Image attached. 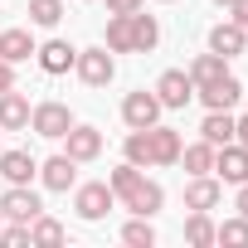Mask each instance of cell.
<instances>
[{
  "instance_id": "cell-1",
  "label": "cell",
  "mask_w": 248,
  "mask_h": 248,
  "mask_svg": "<svg viewBox=\"0 0 248 248\" xmlns=\"http://www.w3.org/2000/svg\"><path fill=\"white\" fill-rule=\"evenodd\" d=\"M117 200H122V209H132V214H146V219H151V214H156V209L166 204V190H161L156 180H146V175L137 170V175H132L127 185L117 190Z\"/></svg>"
},
{
  "instance_id": "cell-4",
  "label": "cell",
  "mask_w": 248,
  "mask_h": 248,
  "mask_svg": "<svg viewBox=\"0 0 248 248\" xmlns=\"http://www.w3.org/2000/svg\"><path fill=\"white\" fill-rule=\"evenodd\" d=\"M161 97L156 93H146V88H137V93H127V97H122V122H127V127L137 132V127H156V122H161Z\"/></svg>"
},
{
  "instance_id": "cell-23",
  "label": "cell",
  "mask_w": 248,
  "mask_h": 248,
  "mask_svg": "<svg viewBox=\"0 0 248 248\" xmlns=\"http://www.w3.org/2000/svg\"><path fill=\"white\" fill-rule=\"evenodd\" d=\"M185 243H195V248H209V243H214V219H209V209H190V219H185Z\"/></svg>"
},
{
  "instance_id": "cell-11",
  "label": "cell",
  "mask_w": 248,
  "mask_h": 248,
  "mask_svg": "<svg viewBox=\"0 0 248 248\" xmlns=\"http://www.w3.org/2000/svg\"><path fill=\"white\" fill-rule=\"evenodd\" d=\"M219 204H224V180L219 175H190L185 209H219Z\"/></svg>"
},
{
  "instance_id": "cell-5",
  "label": "cell",
  "mask_w": 248,
  "mask_h": 248,
  "mask_svg": "<svg viewBox=\"0 0 248 248\" xmlns=\"http://www.w3.org/2000/svg\"><path fill=\"white\" fill-rule=\"evenodd\" d=\"M73 68H78V78H83L88 88H107L112 73H117V59L107 54V44H102V49H78Z\"/></svg>"
},
{
  "instance_id": "cell-19",
  "label": "cell",
  "mask_w": 248,
  "mask_h": 248,
  "mask_svg": "<svg viewBox=\"0 0 248 248\" xmlns=\"http://www.w3.org/2000/svg\"><path fill=\"white\" fill-rule=\"evenodd\" d=\"M156 44H161V25H156V15L137 10V15H132V54H151Z\"/></svg>"
},
{
  "instance_id": "cell-14",
  "label": "cell",
  "mask_w": 248,
  "mask_h": 248,
  "mask_svg": "<svg viewBox=\"0 0 248 248\" xmlns=\"http://www.w3.org/2000/svg\"><path fill=\"white\" fill-rule=\"evenodd\" d=\"M34 59H39V68H44L49 78H59V73H68V68H73L78 49H73L68 39H49V44H39V49H34Z\"/></svg>"
},
{
  "instance_id": "cell-35",
  "label": "cell",
  "mask_w": 248,
  "mask_h": 248,
  "mask_svg": "<svg viewBox=\"0 0 248 248\" xmlns=\"http://www.w3.org/2000/svg\"><path fill=\"white\" fill-rule=\"evenodd\" d=\"M233 204H238V214H243V219H248V180H243V185H238V200H233Z\"/></svg>"
},
{
  "instance_id": "cell-3",
  "label": "cell",
  "mask_w": 248,
  "mask_h": 248,
  "mask_svg": "<svg viewBox=\"0 0 248 248\" xmlns=\"http://www.w3.org/2000/svg\"><path fill=\"white\" fill-rule=\"evenodd\" d=\"M73 127V112H68V102H34V112H30V132H39L44 141H63V132Z\"/></svg>"
},
{
  "instance_id": "cell-32",
  "label": "cell",
  "mask_w": 248,
  "mask_h": 248,
  "mask_svg": "<svg viewBox=\"0 0 248 248\" xmlns=\"http://www.w3.org/2000/svg\"><path fill=\"white\" fill-rule=\"evenodd\" d=\"M10 88H15V63L0 59V93H10Z\"/></svg>"
},
{
  "instance_id": "cell-31",
  "label": "cell",
  "mask_w": 248,
  "mask_h": 248,
  "mask_svg": "<svg viewBox=\"0 0 248 248\" xmlns=\"http://www.w3.org/2000/svg\"><path fill=\"white\" fill-rule=\"evenodd\" d=\"M141 5H146V0H107V10H112V15H137Z\"/></svg>"
},
{
  "instance_id": "cell-7",
  "label": "cell",
  "mask_w": 248,
  "mask_h": 248,
  "mask_svg": "<svg viewBox=\"0 0 248 248\" xmlns=\"http://www.w3.org/2000/svg\"><path fill=\"white\" fill-rule=\"evenodd\" d=\"M44 214V204H39V195L30 190V185H10L5 195H0V219H15V224H34Z\"/></svg>"
},
{
  "instance_id": "cell-33",
  "label": "cell",
  "mask_w": 248,
  "mask_h": 248,
  "mask_svg": "<svg viewBox=\"0 0 248 248\" xmlns=\"http://www.w3.org/2000/svg\"><path fill=\"white\" fill-rule=\"evenodd\" d=\"M229 20H238V25H248V0H229Z\"/></svg>"
},
{
  "instance_id": "cell-34",
  "label": "cell",
  "mask_w": 248,
  "mask_h": 248,
  "mask_svg": "<svg viewBox=\"0 0 248 248\" xmlns=\"http://www.w3.org/2000/svg\"><path fill=\"white\" fill-rule=\"evenodd\" d=\"M233 141L248 146V117H233Z\"/></svg>"
},
{
  "instance_id": "cell-2",
  "label": "cell",
  "mask_w": 248,
  "mask_h": 248,
  "mask_svg": "<svg viewBox=\"0 0 248 248\" xmlns=\"http://www.w3.org/2000/svg\"><path fill=\"white\" fill-rule=\"evenodd\" d=\"M73 209H78V219L97 224V219H107V214L117 209V195H112V185H107V180H93V185H73Z\"/></svg>"
},
{
  "instance_id": "cell-37",
  "label": "cell",
  "mask_w": 248,
  "mask_h": 248,
  "mask_svg": "<svg viewBox=\"0 0 248 248\" xmlns=\"http://www.w3.org/2000/svg\"><path fill=\"white\" fill-rule=\"evenodd\" d=\"M243 39H248V25H243Z\"/></svg>"
},
{
  "instance_id": "cell-29",
  "label": "cell",
  "mask_w": 248,
  "mask_h": 248,
  "mask_svg": "<svg viewBox=\"0 0 248 248\" xmlns=\"http://www.w3.org/2000/svg\"><path fill=\"white\" fill-rule=\"evenodd\" d=\"M214 243H233V248H248V219L238 214V219H224V224H214Z\"/></svg>"
},
{
  "instance_id": "cell-12",
  "label": "cell",
  "mask_w": 248,
  "mask_h": 248,
  "mask_svg": "<svg viewBox=\"0 0 248 248\" xmlns=\"http://www.w3.org/2000/svg\"><path fill=\"white\" fill-rule=\"evenodd\" d=\"M63 141H68V156H73L78 166L102 156V132H97V127H83V122H73V127L63 132Z\"/></svg>"
},
{
  "instance_id": "cell-28",
  "label": "cell",
  "mask_w": 248,
  "mask_h": 248,
  "mask_svg": "<svg viewBox=\"0 0 248 248\" xmlns=\"http://www.w3.org/2000/svg\"><path fill=\"white\" fill-rule=\"evenodd\" d=\"M122 151H127V161H132V166H141V170H146V166H151V132H146V127H137V132L127 137V146H122Z\"/></svg>"
},
{
  "instance_id": "cell-13",
  "label": "cell",
  "mask_w": 248,
  "mask_h": 248,
  "mask_svg": "<svg viewBox=\"0 0 248 248\" xmlns=\"http://www.w3.org/2000/svg\"><path fill=\"white\" fill-rule=\"evenodd\" d=\"M209 49H214L219 59H238V54H248L243 25H238V20H224V25H214V30H209Z\"/></svg>"
},
{
  "instance_id": "cell-8",
  "label": "cell",
  "mask_w": 248,
  "mask_h": 248,
  "mask_svg": "<svg viewBox=\"0 0 248 248\" xmlns=\"http://www.w3.org/2000/svg\"><path fill=\"white\" fill-rule=\"evenodd\" d=\"M214 175L224 185H243L248 180V146L229 141V146H214Z\"/></svg>"
},
{
  "instance_id": "cell-16",
  "label": "cell",
  "mask_w": 248,
  "mask_h": 248,
  "mask_svg": "<svg viewBox=\"0 0 248 248\" xmlns=\"http://www.w3.org/2000/svg\"><path fill=\"white\" fill-rule=\"evenodd\" d=\"M151 132V166H175L180 161V132L175 127H161V122H156V127H146Z\"/></svg>"
},
{
  "instance_id": "cell-6",
  "label": "cell",
  "mask_w": 248,
  "mask_h": 248,
  "mask_svg": "<svg viewBox=\"0 0 248 248\" xmlns=\"http://www.w3.org/2000/svg\"><path fill=\"white\" fill-rule=\"evenodd\" d=\"M156 97H161V107H170V112H180V107H190L195 102V83H190V73L185 68H166L161 78H156V88H151Z\"/></svg>"
},
{
  "instance_id": "cell-17",
  "label": "cell",
  "mask_w": 248,
  "mask_h": 248,
  "mask_svg": "<svg viewBox=\"0 0 248 248\" xmlns=\"http://www.w3.org/2000/svg\"><path fill=\"white\" fill-rule=\"evenodd\" d=\"M0 175H5L10 185H30L39 175V161L30 151H0Z\"/></svg>"
},
{
  "instance_id": "cell-30",
  "label": "cell",
  "mask_w": 248,
  "mask_h": 248,
  "mask_svg": "<svg viewBox=\"0 0 248 248\" xmlns=\"http://www.w3.org/2000/svg\"><path fill=\"white\" fill-rule=\"evenodd\" d=\"M0 243H5V248L30 243V224H15V219H10V229H0Z\"/></svg>"
},
{
  "instance_id": "cell-21",
  "label": "cell",
  "mask_w": 248,
  "mask_h": 248,
  "mask_svg": "<svg viewBox=\"0 0 248 248\" xmlns=\"http://www.w3.org/2000/svg\"><path fill=\"white\" fill-rule=\"evenodd\" d=\"M180 166L190 170V175H214V146L200 137L195 146H180Z\"/></svg>"
},
{
  "instance_id": "cell-15",
  "label": "cell",
  "mask_w": 248,
  "mask_h": 248,
  "mask_svg": "<svg viewBox=\"0 0 248 248\" xmlns=\"http://www.w3.org/2000/svg\"><path fill=\"white\" fill-rule=\"evenodd\" d=\"M30 112H34V107H30L25 93H15V88L0 93V132H25V127H30Z\"/></svg>"
},
{
  "instance_id": "cell-20",
  "label": "cell",
  "mask_w": 248,
  "mask_h": 248,
  "mask_svg": "<svg viewBox=\"0 0 248 248\" xmlns=\"http://www.w3.org/2000/svg\"><path fill=\"white\" fill-rule=\"evenodd\" d=\"M185 73H190V83H195V88H204V83H219V78L229 73V59H219V54L209 49V54H200Z\"/></svg>"
},
{
  "instance_id": "cell-26",
  "label": "cell",
  "mask_w": 248,
  "mask_h": 248,
  "mask_svg": "<svg viewBox=\"0 0 248 248\" xmlns=\"http://www.w3.org/2000/svg\"><path fill=\"white\" fill-rule=\"evenodd\" d=\"M68 233H63V224L59 219H49V214H39L34 224H30V243H44V248H54V243H63Z\"/></svg>"
},
{
  "instance_id": "cell-24",
  "label": "cell",
  "mask_w": 248,
  "mask_h": 248,
  "mask_svg": "<svg viewBox=\"0 0 248 248\" xmlns=\"http://www.w3.org/2000/svg\"><path fill=\"white\" fill-rule=\"evenodd\" d=\"M122 243H127V248H151V243H156L151 219H146V214H132L127 224H122Z\"/></svg>"
},
{
  "instance_id": "cell-25",
  "label": "cell",
  "mask_w": 248,
  "mask_h": 248,
  "mask_svg": "<svg viewBox=\"0 0 248 248\" xmlns=\"http://www.w3.org/2000/svg\"><path fill=\"white\" fill-rule=\"evenodd\" d=\"M107 49L112 54H132V15H112L107 20Z\"/></svg>"
},
{
  "instance_id": "cell-22",
  "label": "cell",
  "mask_w": 248,
  "mask_h": 248,
  "mask_svg": "<svg viewBox=\"0 0 248 248\" xmlns=\"http://www.w3.org/2000/svg\"><path fill=\"white\" fill-rule=\"evenodd\" d=\"M200 137H204L209 146H229V141H233V112H209V117L200 122Z\"/></svg>"
},
{
  "instance_id": "cell-36",
  "label": "cell",
  "mask_w": 248,
  "mask_h": 248,
  "mask_svg": "<svg viewBox=\"0 0 248 248\" xmlns=\"http://www.w3.org/2000/svg\"><path fill=\"white\" fill-rule=\"evenodd\" d=\"M214 5H229V0H214Z\"/></svg>"
},
{
  "instance_id": "cell-9",
  "label": "cell",
  "mask_w": 248,
  "mask_h": 248,
  "mask_svg": "<svg viewBox=\"0 0 248 248\" xmlns=\"http://www.w3.org/2000/svg\"><path fill=\"white\" fill-rule=\"evenodd\" d=\"M195 97H200L209 112H233V102L243 97V83H238L233 73H224L219 83H204V88H195Z\"/></svg>"
},
{
  "instance_id": "cell-18",
  "label": "cell",
  "mask_w": 248,
  "mask_h": 248,
  "mask_svg": "<svg viewBox=\"0 0 248 248\" xmlns=\"http://www.w3.org/2000/svg\"><path fill=\"white\" fill-rule=\"evenodd\" d=\"M34 49L39 44H34L30 30H0V59H5V63H25Z\"/></svg>"
},
{
  "instance_id": "cell-10",
  "label": "cell",
  "mask_w": 248,
  "mask_h": 248,
  "mask_svg": "<svg viewBox=\"0 0 248 248\" xmlns=\"http://www.w3.org/2000/svg\"><path fill=\"white\" fill-rule=\"evenodd\" d=\"M39 180H44V190L63 195V190H73V185H78V161H73L68 151H59V156H49V161L39 166Z\"/></svg>"
},
{
  "instance_id": "cell-27",
  "label": "cell",
  "mask_w": 248,
  "mask_h": 248,
  "mask_svg": "<svg viewBox=\"0 0 248 248\" xmlns=\"http://www.w3.org/2000/svg\"><path fill=\"white\" fill-rule=\"evenodd\" d=\"M59 20H63V0H30V25L54 30Z\"/></svg>"
},
{
  "instance_id": "cell-38",
  "label": "cell",
  "mask_w": 248,
  "mask_h": 248,
  "mask_svg": "<svg viewBox=\"0 0 248 248\" xmlns=\"http://www.w3.org/2000/svg\"><path fill=\"white\" fill-rule=\"evenodd\" d=\"M166 5H170V0H166Z\"/></svg>"
}]
</instances>
